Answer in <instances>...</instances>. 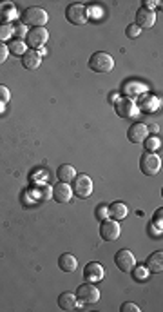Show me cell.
Listing matches in <instances>:
<instances>
[{
  "label": "cell",
  "instance_id": "obj_1",
  "mask_svg": "<svg viewBox=\"0 0 163 312\" xmlns=\"http://www.w3.org/2000/svg\"><path fill=\"white\" fill-rule=\"evenodd\" d=\"M89 69L94 73H111L115 69V58L105 51H96L89 58Z\"/></svg>",
  "mask_w": 163,
  "mask_h": 312
},
{
  "label": "cell",
  "instance_id": "obj_2",
  "mask_svg": "<svg viewBox=\"0 0 163 312\" xmlns=\"http://www.w3.org/2000/svg\"><path fill=\"white\" fill-rule=\"evenodd\" d=\"M49 20V15L42 8H27L22 13V26L31 27H44Z\"/></svg>",
  "mask_w": 163,
  "mask_h": 312
},
{
  "label": "cell",
  "instance_id": "obj_3",
  "mask_svg": "<svg viewBox=\"0 0 163 312\" xmlns=\"http://www.w3.org/2000/svg\"><path fill=\"white\" fill-rule=\"evenodd\" d=\"M71 189H73V194H75V196L85 200V198H89L93 194V180H91V176H87L85 173H80L73 178V187Z\"/></svg>",
  "mask_w": 163,
  "mask_h": 312
},
{
  "label": "cell",
  "instance_id": "obj_4",
  "mask_svg": "<svg viewBox=\"0 0 163 312\" xmlns=\"http://www.w3.org/2000/svg\"><path fill=\"white\" fill-rule=\"evenodd\" d=\"M66 18L69 20L73 26H85L89 20V13H87V8L84 4H71L67 6L66 9Z\"/></svg>",
  "mask_w": 163,
  "mask_h": 312
},
{
  "label": "cell",
  "instance_id": "obj_5",
  "mask_svg": "<svg viewBox=\"0 0 163 312\" xmlns=\"http://www.w3.org/2000/svg\"><path fill=\"white\" fill-rule=\"evenodd\" d=\"M140 169L147 176H154L161 171V158L154 152H143L140 158Z\"/></svg>",
  "mask_w": 163,
  "mask_h": 312
},
{
  "label": "cell",
  "instance_id": "obj_6",
  "mask_svg": "<svg viewBox=\"0 0 163 312\" xmlns=\"http://www.w3.org/2000/svg\"><path fill=\"white\" fill-rule=\"evenodd\" d=\"M76 298L82 303H96L98 299H100V290L91 281H85L84 285H80L76 289Z\"/></svg>",
  "mask_w": 163,
  "mask_h": 312
},
{
  "label": "cell",
  "instance_id": "obj_7",
  "mask_svg": "<svg viewBox=\"0 0 163 312\" xmlns=\"http://www.w3.org/2000/svg\"><path fill=\"white\" fill-rule=\"evenodd\" d=\"M26 45H31L33 49H38L42 45H45V42L49 40V33L45 27H33L29 29L26 35Z\"/></svg>",
  "mask_w": 163,
  "mask_h": 312
},
{
  "label": "cell",
  "instance_id": "obj_8",
  "mask_svg": "<svg viewBox=\"0 0 163 312\" xmlns=\"http://www.w3.org/2000/svg\"><path fill=\"white\" fill-rule=\"evenodd\" d=\"M115 263L122 272H132V269L136 267V258L129 249H122L116 252Z\"/></svg>",
  "mask_w": 163,
  "mask_h": 312
},
{
  "label": "cell",
  "instance_id": "obj_9",
  "mask_svg": "<svg viewBox=\"0 0 163 312\" xmlns=\"http://www.w3.org/2000/svg\"><path fill=\"white\" fill-rule=\"evenodd\" d=\"M120 229L118 222L116 220H103L100 225V236L103 241H116L120 238Z\"/></svg>",
  "mask_w": 163,
  "mask_h": 312
},
{
  "label": "cell",
  "instance_id": "obj_10",
  "mask_svg": "<svg viewBox=\"0 0 163 312\" xmlns=\"http://www.w3.org/2000/svg\"><path fill=\"white\" fill-rule=\"evenodd\" d=\"M115 107H116V113H118L122 118H134V116L140 115V107L132 102L131 98H120V100H116Z\"/></svg>",
  "mask_w": 163,
  "mask_h": 312
},
{
  "label": "cell",
  "instance_id": "obj_11",
  "mask_svg": "<svg viewBox=\"0 0 163 312\" xmlns=\"http://www.w3.org/2000/svg\"><path fill=\"white\" fill-rule=\"evenodd\" d=\"M147 134H149V127H147L145 124H134L129 127L127 138L131 143H141V142H145Z\"/></svg>",
  "mask_w": 163,
  "mask_h": 312
},
{
  "label": "cell",
  "instance_id": "obj_12",
  "mask_svg": "<svg viewBox=\"0 0 163 312\" xmlns=\"http://www.w3.org/2000/svg\"><path fill=\"white\" fill-rule=\"evenodd\" d=\"M44 55H45V51H38V49L26 51L22 57V66L26 67V69H38Z\"/></svg>",
  "mask_w": 163,
  "mask_h": 312
},
{
  "label": "cell",
  "instance_id": "obj_13",
  "mask_svg": "<svg viewBox=\"0 0 163 312\" xmlns=\"http://www.w3.org/2000/svg\"><path fill=\"white\" fill-rule=\"evenodd\" d=\"M84 276H85V280L91 281V283H93V281H100L101 278L105 276V269H103V265H100V263L91 262L85 265Z\"/></svg>",
  "mask_w": 163,
  "mask_h": 312
},
{
  "label": "cell",
  "instance_id": "obj_14",
  "mask_svg": "<svg viewBox=\"0 0 163 312\" xmlns=\"http://www.w3.org/2000/svg\"><path fill=\"white\" fill-rule=\"evenodd\" d=\"M51 196H53L58 203H67V201H71V198H73V189H71V185H67V183L60 182L53 187Z\"/></svg>",
  "mask_w": 163,
  "mask_h": 312
},
{
  "label": "cell",
  "instance_id": "obj_15",
  "mask_svg": "<svg viewBox=\"0 0 163 312\" xmlns=\"http://www.w3.org/2000/svg\"><path fill=\"white\" fill-rule=\"evenodd\" d=\"M156 22V13L154 11H150V9H145V8H141L138 9V13H136V26L140 27H152Z\"/></svg>",
  "mask_w": 163,
  "mask_h": 312
},
{
  "label": "cell",
  "instance_id": "obj_16",
  "mask_svg": "<svg viewBox=\"0 0 163 312\" xmlns=\"http://www.w3.org/2000/svg\"><path fill=\"white\" fill-rule=\"evenodd\" d=\"M58 307L62 310H75L78 307V298L73 292H62L58 296Z\"/></svg>",
  "mask_w": 163,
  "mask_h": 312
},
{
  "label": "cell",
  "instance_id": "obj_17",
  "mask_svg": "<svg viewBox=\"0 0 163 312\" xmlns=\"http://www.w3.org/2000/svg\"><path fill=\"white\" fill-rule=\"evenodd\" d=\"M147 269H149L150 274H159L163 271V252L158 250L154 254H150L147 259Z\"/></svg>",
  "mask_w": 163,
  "mask_h": 312
},
{
  "label": "cell",
  "instance_id": "obj_18",
  "mask_svg": "<svg viewBox=\"0 0 163 312\" xmlns=\"http://www.w3.org/2000/svg\"><path fill=\"white\" fill-rule=\"evenodd\" d=\"M58 267H60L62 272H75L78 269V262H76V258L73 254L66 252V254H62L60 259H58Z\"/></svg>",
  "mask_w": 163,
  "mask_h": 312
},
{
  "label": "cell",
  "instance_id": "obj_19",
  "mask_svg": "<svg viewBox=\"0 0 163 312\" xmlns=\"http://www.w3.org/2000/svg\"><path fill=\"white\" fill-rule=\"evenodd\" d=\"M107 216H111L113 220L120 222V220H124L127 216V205L122 203V201H115L113 205L107 207Z\"/></svg>",
  "mask_w": 163,
  "mask_h": 312
},
{
  "label": "cell",
  "instance_id": "obj_20",
  "mask_svg": "<svg viewBox=\"0 0 163 312\" xmlns=\"http://www.w3.org/2000/svg\"><path fill=\"white\" fill-rule=\"evenodd\" d=\"M57 176H58V180H60V182L69 183V182H73V178L76 176V169L73 167V165L64 164V165H60V167H58Z\"/></svg>",
  "mask_w": 163,
  "mask_h": 312
},
{
  "label": "cell",
  "instance_id": "obj_21",
  "mask_svg": "<svg viewBox=\"0 0 163 312\" xmlns=\"http://www.w3.org/2000/svg\"><path fill=\"white\" fill-rule=\"evenodd\" d=\"M17 17V8L9 2H0V24H8V20Z\"/></svg>",
  "mask_w": 163,
  "mask_h": 312
},
{
  "label": "cell",
  "instance_id": "obj_22",
  "mask_svg": "<svg viewBox=\"0 0 163 312\" xmlns=\"http://www.w3.org/2000/svg\"><path fill=\"white\" fill-rule=\"evenodd\" d=\"M8 51L15 57H24V53L27 51V45L24 40H11L8 45Z\"/></svg>",
  "mask_w": 163,
  "mask_h": 312
},
{
  "label": "cell",
  "instance_id": "obj_23",
  "mask_svg": "<svg viewBox=\"0 0 163 312\" xmlns=\"http://www.w3.org/2000/svg\"><path fill=\"white\" fill-rule=\"evenodd\" d=\"M13 35V26L11 24H0V44H4V40H9Z\"/></svg>",
  "mask_w": 163,
  "mask_h": 312
},
{
  "label": "cell",
  "instance_id": "obj_24",
  "mask_svg": "<svg viewBox=\"0 0 163 312\" xmlns=\"http://www.w3.org/2000/svg\"><path fill=\"white\" fill-rule=\"evenodd\" d=\"M51 192H53V187H49V185H38L35 191L36 200H47L51 196Z\"/></svg>",
  "mask_w": 163,
  "mask_h": 312
},
{
  "label": "cell",
  "instance_id": "obj_25",
  "mask_svg": "<svg viewBox=\"0 0 163 312\" xmlns=\"http://www.w3.org/2000/svg\"><path fill=\"white\" fill-rule=\"evenodd\" d=\"M132 271H134V276H136L138 281L147 280V278H149V274H150L149 269H147V267H134Z\"/></svg>",
  "mask_w": 163,
  "mask_h": 312
},
{
  "label": "cell",
  "instance_id": "obj_26",
  "mask_svg": "<svg viewBox=\"0 0 163 312\" xmlns=\"http://www.w3.org/2000/svg\"><path fill=\"white\" fill-rule=\"evenodd\" d=\"M141 29L136 26V24H131V26H127V29H125V35L129 36V38H136V36H140Z\"/></svg>",
  "mask_w": 163,
  "mask_h": 312
},
{
  "label": "cell",
  "instance_id": "obj_27",
  "mask_svg": "<svg viewBox=\"0 0 163 312\" xmlns=\"http://www.w3.org/2000/svg\"><path fill=\"white\" fill-rule=\"evenodd\" d=\"M8 57H9V51H8V45L6 44H0V66L8 60Z\"/></svg>",
  "mask_w": 163,
  "mask_h": 312
},
{
  "label": "cell",
  "instance_id": "obj_28",
  "mask_svg": "<svg viewBox=\"0 0 163 312\" xmlns=\"http://www.w3.org/2000/svg\"><path fill=\"white\" fill-rule=\"evenodd\" d=\"M122 312H140V307L138 305H134V303H124L122 305Z\"/></svg>",
  "mask_w": 163,
  "mask_h": 312
},
{
  "label": "cell",
  "instance_id": "obj_29",
  "mask_svg": "<svg viewBox=\"0 0 163 312\" xmlns=\"http://www.w3.org/2000/svg\"><path fill=\"white\" fill-rule=\"evenodd\" d=\"M96 218L100 220H103V218H107V207L105 205H98L96 207Z\"/></svg>",
  "mask_w": 163,
  "mask_h": 312
},
{
  "label": "cell",
  "instance_id": "obj_30",
  "mask_svg": "<svg viewBox=\"0 0 163 312\" xmlns=\"http://www.w3.org/2000/svg\"><path fill=\"white\" fill-rule=\"evenodd\" d=\"M9 98H11V96H9V89L4 87V85H0V100H2V102H8Z\"/></svg>",
  "mask_w": 163,
  "mask_h": 312
},
{
  "label": "cell",
  "instance_id": "obj_31",
  "mask_svg": "<svg viewBox=\"0 0 163 312\" xmlns=\"http://www.w3.org/2000/svg\"><path fill=\"white\" fill-rule=\"evenodd\" d=\"M161 214H163V209H158L154 216V223H156V227H159V231H161Z\"/></svg>",
  "mask_w": 163,
  "mask_h": 312
},
{
  "label": "cell",
  "instance_id": "obj_32",
  "mask_svg": "<svg viewBox=\"0 0 163 312\" xmlns=\"http://www.w3.org/2000/svg\"><path fill=\"white\" fill-rule=\"evenodd\" d=\"M159 145V140L158 138H150V140H147V147L149 149H156Z\"/></svg>",
  "mask_w": 163,
  "mask_h": 312
},
{
  "label": "cell",
  "instance_id": "obj_33",
  "mask_svg": "<svg viewBox=\"0 0 163 312\" xmlns=\"http://www.w3.org/2000/svg\"><path fill=\"white\" fill-rule=\"evenodd\" d=\"M156 6H161V4H159V2H152V0H147V2H143V8L150 9V11H152V8H156Z\"/></svg>",
  "mask_w": 163,
  "mask_h": 312
}]
</instances>
